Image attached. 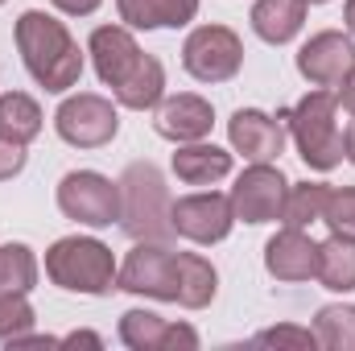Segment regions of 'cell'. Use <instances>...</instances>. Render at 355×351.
Here are the masks:
<instances>
[{
	"instance_id": "6da1fadb",
	"label": "cell",
	"mask_w": 355,
	"mask_h": 351,
	"mask_svg": "<svg viewBox=\"0 0 355 351\" xmlns=\"http://www.w3.org/2000/svg\"><path fill=\"white\" fill-rule=\"evenodd\" d=\"M95 75L103 87H112V99L128 112H153L166 99V67L145 54L128 25H99L87 42Z\"/></svg>"
},
{
	"instance_id": "7a4b0ae2",
	"label": "cell",
	"mask_w": 355,
	"mask_h": 351,
	"mask_svg": "<svg viewBox=\"0 0 355 351\" xmlns=\"http://www.w3.org/2000/svg\"><path fill=\"white\" fill-rule=\"evenodd\" d=\"M17 54L25 62V71L33 75V83L50 95H67L71 87H79L83 79V50L71 37L67 21H58L54 12L42 8H25L17 17Z\"/></svg>"
},
{
	"instance_id": "3957f363",
	"label": "cell",
	"mask_w": 355,
	"mask_h": 351,
	"mask_svg": "<svg viewBox=\"0 0 355 351\" xmlns=\"http://www.w3.org/2000/svg\"><path fill=\"white\" fill-rule=\"evenodd\" d=\"M285 128L302 153V162L310 170H335L343 162V128H339V99L335 91L314 87L306 91L289 112H285Z\"/></svg>"
},
{
	"instance_id": "277c9868",
	"label": "cell",
	"mask_w": 355,
	"mask_h": 351,
	"mask_svg": "<svg viewBox=\"0 0 355 351\" xmlns=\"http://www.w3.org/2000/svg\"><path fill=\"white\" fill-rule=\"evenodd\" d=\"M170 190H166V178L153 162H132L124 174H120V228L132 236V240H162L170 244L174 232V219H170Z\"/></svg>"
},
{
	"instance_id": "5b68a950",
	"label": "cell",
	"mask_w": 355,
	"mask_h": 351,
	"mask_svg": "<svg viewBox=\"0 0 355 351\" xmlns=\"http://www.w3.org/2000/svg\"><path fill=\"white\" fill-rule=\"evenodd\" d=\"M116 273L120 264L112 257V248L95 236H62L46 248V277L67 293L103 298L116 289Z\"/></svg>"
},
{
	"instance_id": "8992f818",
	"label": "cell",
	"mask_w": 355,
	"mask_h": 351,
	"mask_svg": "<svg viewBox=\"0 0 355 351\" xmlns=\"http://www.w3.org/2000/svg\"><path fill=\"white\" fill-rule=\"evenodd\" d=\"M182 67L198 83H227L244 67V42L227 25H198L182 42Z\"/></svg>"
},
{
	"instance_id": "52a82bcc",
	"label": "cell",
	"mask_w": 355,
	"mask_h": 351,
	"mask_svg": "<svg viewBox=\"0 0 355 351\" xmlns=\"http://www.w3.org/2000/svg\"><path fill=\"white\" fill-rule=\"evenodd\" d=\"M54 128L67 145L75 149H103L116 141L120 132V112L107 95H95V91H79V95H67L54 112Z\"/></svg>"
},
{
	"instance_id": "ba28073f",
	"label": "cell",
	"mask_w": 355,
	"mask_h": 351,
	"mask_svg": "<svg viewBox=\"0 0 355 351\" xmlns=\"http://www.w3.org/2000/svg\"><path fill=\"white\" fill-rule=\"evenodd\" d=\"M58 211L83 228L120 223V182L99 170H71L58 182Z\"/></svg>"
},
{
	"instance_id": "9c48e42d",
	"label": "cell",
	"mask_w": 355,
	"mask_h": 351,
	"mask_svg": "<svg viewBox=\"0 0 355 351\" xmlns=\"http://www.w3.org/2000/svg\"><path fill=\"white\" fill-rule=\"evenodd\" d=\"M174 257L178 252L162 240H137L116 273V289L137 293V298H153V302H178Z\"/></svg>"
},
{
	"instance_id": "30bf717a",
	"label": "cell",
	"mask_w": 355,
	"mask_h": 351,
	"mask_svg": "<svg viewBox=\"0 0 355 351\" xmlns=\"http://www.w3.org/2000/svg\"><path fill=\"white\" fill-rule=\"evenodd\" d=\"M285 190L289 182L285 174L272 166V162H248V170L236 178L232 186V211H236V223H277L281 219V207H285Z\"/></svg>"
},
{
	"instance_id": "8fae6325",
	"label": "cell",
	"mask_w": 355,
	"mask_h": 351,
	"mask_svg": "<svg viewBox=\"0 0 355 351\" xmlns=\"http://www.w3.org/2000/svg\"><path fill=\"white\" fill-rule=\"evenodd\" d=\"M170 219H174V232L190 244H219L232 236L236 228V211H232V198L219 194V190H198V194H182L174 207H170Z\"/></svg>"
},
{
	"instance_id": "7c38bea8",
	"label": "cell",
	"mask_w": 355,
	"mask_h": 351,
	"mask_svg": "<svg viewBox=\"0 0 355 351\" xmlns=\"http://www.w3.org/2000/svg\"><path fill=\"white\" fill-rule=\"evenodd\" d=\"M355 67V42L343 29H322L297 50V75L310 87H339Z\"/></svg>"
},
{
	"instance_id": "4fadbf2b",
	"label": "cell",
	"mask_w": 355,
	"mask_h": 351,
	"mask_svg": "<svg viewBox=\"0 0 355 351\" xmlns=\"http://www.w3.org/2000/svg\"><path fill=\"white\" fill-rule=\"evenodd\" d=\"M227 141L244 162H277L285 153V112L268 116L261 108H240L227 120Z\"/></svg>"
},
{
	"instance_id": "5bb4252c",
	"label": "cell",
	"mask_w": 355,
	"mask_h": 351,
	"mask_svg": "<svg viewBox=\"0 0 355 351\" xmlns=\"http://www.w3.org/2000/svg\"><path fill=\"white\" fill-rule=\"evenodd\" d=\"M215 124V108L211 99L194 95V91H182V95H166L157 108H153V128L157 137L174 141V145H190V141H207Z\"/></svg>"
},
{
	"instance_id": "9a60e30c",
	"label": "cell",
	"mask_w": 355,
	"mask_h": 351,
	"mask_svg": "<svg viewBox=\"0 0 355 351\" xmlns=\"http://www.w3.org/2000/svg\"><path fill=\"white\" fill-rule=\"evenodd\" d=\"M265 268L277 281H310L318 268V244L306 236V228H281L265 244Z\"/></svg>"
},
{
	"instance_id": "2e32d148",
	"label": "cell",
	"mask_w": 355,
	"mask_h": 351,
	"mask_svg": "<svg viewBox=\"0 0 355 351\" xmlns=\"http://www.w3.org/2000/svg\"><path fill=\"white\" fill-rule=\"evenodd\" d=\"M128 29H182L198 17V0H116Z\"/></svg>"
},
{
	"instance_id": "e0dca14e",
	"label": "cell",
	"mask_w": 355,
	"mask_h": 351,
	"mask_svg": "<svg viewBox=\"0 0 355 351\" xmlns=\"http://www.w3.org/2000/svg\"><path fill=\"white\" fill-rule=\"evenodd\" d=\"M306 0H257L248 21H252V33L268 42V46H285L302 33L306 25Z\"/></svg>"
},
{
	"instance_id": "ac0fdd59",
	"label": "cell",
	"mask_w": 355,
	"mask_h": 351,
	"mask_svg": "<svg viewBox=\"0 0 355 351\" xmlns=\"http://www.w3.org/2000/svg\"><path fill=\"white\" fill-rule=\"evenodd\" d=\"M170 166H174L178 182H186V186H211L232 174V153L219 145H207V141H190V145H178Z\"/></svg>"
},
{
	"instance_id": "d6986e66",
	"label": "cell",
	"mask_w": 355,
	"mask_h": 351,
	"mask_svg": "<svg viewBox=\"0 0 355 351\" xmlns=\"http://www.w3.org/2000/svg\"><path fill=\"white\" fill-rule=\"evenodd\" d=\"M174 273H178V306L186 310H202L215 302L219 293V273L215 264L198 252H178L174 257Z\"/></svg>"
},
{
	"instance_id": "ffe728a7",
	"label": "cell",
	"mask_w": 355,
	"mask_h": 351,
	"mask_svg": "<svg viewBox=\"0 0 355 351\" xmlns=\"http://www.w3.org/2000/svg\"><path fill=\"white\" fill-rule=\"evenodd\" d=\"M42 124H46V116H42V103L33 95H25V91H4L0 95V137H8L17 145H29V141L42 137Z\"/></svg>"
},
{
	"instance_id": "44dd1931",
	"label": "cell",
	"mask_w": 355,
	"mask_h": 351,
	"mask_svg": "<svg viewBox=\"0 0 355 351\" xmlns=\"http://www.w3.org/2000/svg\"><path fill=\"white\" fill-rule=\"evenodd\" d=\"M314 277L331 293H352L355 289V240H343V236L322 240L318 244V268H314Z\"/></svg>"
},
{
	"instance_id": "7402d4cb",
	"label": "cell",
	"mask_w": 355,
	"mask_h": 351,
	"mask_svg": "<svg viewBox=\"0 0 355 351\" xmlns=\"http://www.w3.org/2000/svg\"><path fill=\"white\" fill-rule=\"evenodd\" d=\"M327 198H331L327 182H289L285 207H281V223L285 228H310V223H318L322 211H327Z\"/></svg>"
},
{
	"instance_id": "603a6c76",
	"label": "cell",
	"mask_w": 355,
	"mask_h": 351,
	"mask_svg": "<svg viewBox=\"0 0 355 351\" xmlns=\"http://www.w3.org/2000/svg\"><path fill=\"white\" fill-rule=\"evenodd\" d=\"M314 339L322 351H355V306H322L314 314Z\"/></svg>"
},
{
	"instance_id": "cb8c5ba5",
	"label": "cell",
	"mask_w": 355,
	"mask_h": 351,
	"mask_svg": "<svg viewBox=\"0 0 355 351\" xmlns=\"http://www.w3.org/2000/svg\"><path fill=\"white\" fill-rule=\"evenodd\" d=\"M37 285V257L29 244H0V289L29 293Z\"/></svg>"
},
{
	"instance_id": "d4e9b609",
	"label": "cell",
	"mask_w": 355,
	"mask_h": 351,
	"mask_svg": "<svg viewBox=\"0 0 355 351\" xmlns=\"http://www.w3.org/2000/svg\"><path fill=\"white\" fill-rule=\"evenodd\" d=\"M166 339V318L153 310H128L120 318V343L132 351H162Z\"/></svg>"
},
{
	"instance_id": "484cf974",
	"label": "cell",
	"mask_w": 355,
	"mask_h": 351,
	"mask_svg": "<svg viewBox=\"0 0 355 351\" xmlns=\"http://www.w3.org/2000/svg\"><path fill=\"white\" fill-rule=\"evenodd\" d=\"M33 306H29V293H8L0 289V343H17L21 335L33 331Z\"/></svg>"
},
{
	"instance_id": "4316f807",
	"label": "cell",
	"mask_w": 355,
	"mask_h": 351,
	"mask_svg": "<svg viewBox=\"0 0 355 351\" xmlns=\"http://www.w3.org/2000/svg\"><path fill=\"white\" fill-rule=\"evenodd\" d=\"M322 223L331 228V236L355 240V186H331V198H327Z\"/></svg>"
},
{
	"instance_id": "83f0119b",
	"label": "cell",
	"mask_w": 355,
	"mask_h": 351,
	"mask_svg": "<svg viewBox=\"0 0 355 351\" xmlns=\"http://www.w3.org/2000/svg\"><path fill=\"white\" fill-rule=\"evenodd\" d=\"M252 343H257V348H297V351L318 348L314 327H310V331H306V327H272V331H261Z\"/></svg>"
},
{
	"instance_id": "f1b7e54d",
	"label": "cell",
	"mask_w": 355,
	"mask_h": 351,
	"mask_svg": "<svg viewBox=\"0 0 355 351\" xmlns=\"http://www.w3.org/2000/svg\"><path fill=\"white\" fill-rule=\"evenodd\" d=\"M21 170H25V145H17V141L0 137V182L17 178Z\"/></svg>"
},
{
	"instance_id": "f546056e",
	"label": "cell",
	"mask_w": 355,
	"mask_h": 351,
	"mask_svg": "<svg viewBox=\"0 0 355 351\" xmlns=\"http://www.w3.org/2000/svg\"><path fill=\"white\" fill-rule=\"evenodd\" d=\"M194 348H198V335H194V327H186V323H166L162 351H194Z\"/></svg>"
},
{
	"instance_id": "4dcf8cb0",
	"label": "cell",
	"mask_w": 355,
	"mask_h": 351,
	"mask_svg": "<svg viewBox=\"0 0 355 351\" xmlns=\"http://www.w3.org/2000/svg\"><path fill=\"white\" fill-rule=\"evenodd\" d=\"M58 12H67V17H91L103 0H50Z\"/></svg>"
},
{
	"instance_id": "1f68e13d",
	"label": "cell",
	"mask_w": 355,
	"mask_h": 351,
	"mask_svg": "<svg viewBox=\"0 0 355 351\" xmlns=\"http://www.w3.org/2000/svg\"><path fill=\"white\" fill-rule=\"evenodd\" d=\"M335 99H339V108H343L347 116H355V67L343 75V83H339V91H335Z\"/></svg>"
},
{
	"instance_id": "d6a6232c",
	"label": "cell",
	"mask_w": 355,
	"mask_h": 351,
	"mask_svg": "<svg viewBox=\"0 0 355 351\" xmlns=\"http://www.w3.org/2000/svg\"><path fill=\"white\" fill-rule=\"evenodd\" d=\"M62 343H67V348H79V343H87V348H99L103 339H99V335H91V331H75V335H67Z\"/></svg>"
},
{
	"instance_id": "836d02e7",
	"label": "cell",
	"mask_w": 355,
	"mask_h": 351,
	"mask_svg": "<svg viewBox=\"0 0 355 351\" xmlns=\"http://www.w3.org/2000/svg\"><path fill=\"white\" fill-rule=\"evenodd\" d=\"M343 157L355 166V120L347 124V132H343Z\"/></svg>"
},
{
	"instance_id": "e575fe53",
	"label": "cell",
	"mask_w": 355,
	"mask_h": 351,
	"mask_svg": "<svg viewBox=\"0 0 355 351\" xmlns=\"http://www.w3.org/2000/svg\"><path fill=\"white\" fill-rule=\"evenodd\" d=\"M343 25H347V33L355 37V0H347V4H343Z\"/></svg>"
},
{
	"instance_id": "d590c367",
	"label": "cell",
	"mask_w": 355,
	"mask_h": 351,
	"mask_svg": "<svg viewBox=\"0 0 355 351\" xmlns=\"http://www.w3.org/2000/svg\"><path fill=\"white\" fill-rule=\"evenodd\" d=\"M306 4H327V0H306Z\"/></svg>"
},
{
	"instance_id": "8d00e7d4",
	"label": "cell",
	"mask_w": 355,
	"mask_h": 351,
	"mask_svg": "<svg viewBox=\"0 0 355 351\" xmlns=\"http://www.w3.org/2000/svg\"><path fill=\"white\" fill-rule=\"evenodd\" d=\"M0 4H4V0H0Z\"/></svg>"
}]
</instances>
